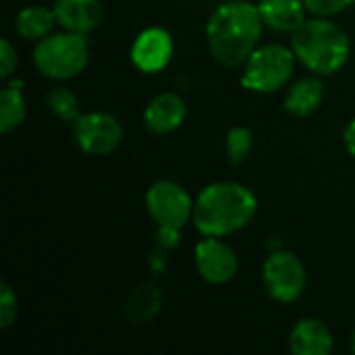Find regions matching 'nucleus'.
<instances>
[{"instance_id":"b1692460","label":"nucleus","mask_w":355,"mask_h":355,"mask_svg":"<svg viewBox=\"0 0 355 355\" xmlns=\"http://www.w3.org/2000/svg\"><path fill=\"white\" fill-rule=\"evenodd\" d=\"M179 243V231L175 229H158V245L162 250H173Z\"/></svg>"},{"instance_id":"7ed1b4c3","label":"nucleus","mask_w":355,"mask_h":355,"mask_svg":"<svg viewBox=\"0 0 355 355\" xmlns=\"http://www.w3.org/2000/svg\"><path fill=\"white\" fill-rule=\"evenodd\" d=\"M291 48L297 60L316 75H333L341 71L352 52L349 35L329 17L306 19L291 33Z\"/></svg>"},{"instance_id":"a878e982","label":"nucleus","mask_w":355,"mask_h":355,"mask_svg":"<svg viewBox=\"0 0 355 355\" xmlns=\"http://www.w3.org/2000/svg\"><path fill=\"white\" fill-rule=\"evenodd\" d=\"M352 352L355 354V331H354V335H352Z\"/></svg>"},{"instance_id":"6ab92c4d","label":"nucleus","mask_w":355,"mask_h":355,"mask_svg":"<svg viewBox=\"0 0 355 355\" xmlns=\"http://www.w3.org/2000/svg\"><path fill=\"white\" fill-rule=\"evenodd\" d=\"M46 106H48L50 112H54L58 119H62L67 123H75L81 116L79 100L67 87H54V89H50L48 96H46Z\"/></svg>"},{"instance_id":"0eeeda50","label":"nucleus","mask_w":355,"mask_h":355,"mask_svg":"<svg viewBox=\"0 0 355 355\" xmlns=\"http://www.w3.org/2000/svg\"><path fill=\"white\" fill-rule=\"evenodd\" d=\"M262 283L275 302L293 304L306 289V268L293 252L279 250L264 260Z\"/></svg>"},{"instance_id":"4be33fe9","label":"nucleus","mask_w":355,"mask_h":355,"mask_svg":"<svg viewBox=\"0 0 355 355\" xmlns=\"http://www.w3.org/2000/svg\"><path fill=\"white\" fill-rule=\"evenodd\" d=\"M304 4L314 17H335L354 6L355 0H304Z\"/></svg>"},{"instance_id":"4468645a","label":"nucleus","mask_w":355,"mask_h":355,"mask_svg":"<svg viewBox=\"0 0 355 355\" xmlns=\"http://www.w3.org/2000/svg\"><path fill=\"white\" fill-rule=\"evenodd\" d=\"M260 17L264 25L279 33H293L306 21L304 0H260Z\"/></svg>"},{"instance_id":"412c9836","label":"nucleus","mask_w":355,"mask_h":355,"mask_svg":"<svg viewBox=\"0 0 355 355\" xmlns=\"http://www.w3.org/2000/svg\"><path fill=\"white\" fill-rule=\"evenodd\" d=\"M19 316V302L8 283H0V329L6 331Z\"/></svg>"},{"instance_id":"393cba45","label":"nucleus","mask_w":355,"mask_h":355,"mask_svg":"<svg viewBox=\"0 0 355 355\" xmlns=\"http://www.w3.org/2000/svg\"><path fill=\"white\" fill-rule=\"evenodd\" d=\"M343 141H345V148L347 152L355 158V119L345 127V133H343Z\"/></svg>"},{"instance_id":"9d476101","label":"nucleus","mask_w":355,"mask_h":355,"mask_svg":"<svg viewBox=\"0 0 355 355\" xmlns=\"http://www.w3.org/2000/svg\"><path fill=\"white\" fill-rule=\"evenodd\" d=\"M171 56H173V37L162 27L144 29L131 46V60L144 73L162 71L171 62Z\"/></svg>"},{"instance_id":"dca6fc26","label":"nucleus","mask_w":355,"mask_h":355,"mask_svg":"<svg viewBox=\"0 0 355 355\" xmlns=\"http://www.w3.org/2000/svg\"><path fill=\"white\" fill-rule=\"evenodd\" d=\"M322 98H324L322 81L318 77H304L287 89L283 106L289 114L304 119V116L314 114L320 108Z\"/></svg>"},{"instance_id":"1a4fd4ad","label":"nucleus","mask_w":355,"mask_h":355,"mask_svg":"<svg viewBox=\"0 0 355 355\" xmlns=\"http://www.w3.org/2000/svg\"><path fill=\"white\" fill-rule=\"evenodd\" d=\"M193 260L200 277L212 285L229 283L239 268L235 250L229 243H225L220 237H204L196 245Z\"/></svg>"},{"instance_id":"f03ea898","label":"nucleus","mask_w":355,"mask_h":355,"mask_svg":"<svg viewBox=\"0 0 355 355\" xmlns=\"http://www.w3.org/2000/svg\"><path fill=\"white\" fill-rule=\"evenodd\" d=\"M258 210V200L241 183L218 181L193 200V225L204 237H227L248 227Z\"/></svg>"},{"instance_id":"f257e3e1","label":"nucleus","mask_w":355,"mask_h":355,"mask_svg":"<svg viewBox=\"0 0 355 355\" xmlns=\"http://www.w3.org/2000/svg\"><path fill=\"white\" fill-rule=\"evenodd\" d=\"M264 27L258 4L248 0L223 2L206 23L208 48L220 64L237 67L258 48Z\"/></svg>"},{"instance_id":"5701e85b","label":"nucleus","mask_w":355,"mask_h":355,"mask_svg":"<svg viewBox=\"0 0 355 355\" xmlns=\"http://www.w3.org/2000/svg\"><path fill=\"white\" fill-rule=\"evenodd\" d=\"M19 64L17 48L8 40H0V77L8 79Z\"/></svg>"},{"instance_id":"ddd939ff","label":"nucleus","mask_w":355,"mask_h":355,"mask_svg":"<svg viewBox=\"0 0 355 355\" xmlns=\"http://www.w3.org/2000/svg\"><path fill=\"white\" fill-rule=\"evenodd\" d=\"M333 333L322 320L304 318L289 335V349L293 355H329L333 352Z\"/></svg>"},{"instance_id":"6e6552de","label":"nucleus","mask_w":355,"mask_h":355,"mask_svg":"<svg viewBox=\"0 0 355 355\" xmlns=\"http://www.w3.org/2000/svg\"><path fill=\"white\" fill-rule=\"evenodd\" d=\"M73 139L85 154L106 156L123 141V127L108 112H85L73 123Z\"/></svg>"},{"instance_id":"20e7f679","label":"nucleus","mask_w":355,"mask_h":355,"mask_svg":"<svg viewBox=\"0 0 355 355\" xmlns=\"http://www.w3.org/2000/svg\"><path fill=\"white\" fill-rule=\"evenodd\" d=\"M87 60L89 46L85 33L64 29L62 33L42 37L33 48V64L48 79H73L79 73H83Z\"/></svg>"},{"instance_id":"423d86ee","label":"nucleus","mask_w":355,"mask_h":355,"mask_svg":"<svg viewBox=\"0 0 355 355\" xmlns=\"http://www.w3.org/2000/svg\"><path fill=\"white\" fill-rule=\"evenodd\" d=\"M146 208L158 229L181 231L193 216V200L175 181H156L146 191Z\"/></svg>"},{"instance_id":"f8f14e48","label":"nucleus","mask_w":355,"mask_h":355,"mask_svg":"<svg viewBox=\"0 0 355 355\" xmlns=\"http://www.w3.org/2000/svg\"><path fill=\"white\" fill-rule=\"evenodd\" d=\"M56 23L75 33H89L102 21L100 0H54Z\"/></svg>"},{"instance_id":"9b49d317","label":"nucleus","mask_w":355,"mask_h":355,"mask_svg":"<svg viewBox=\"0 0 355 355\" xmlns=\"http://www.w3.org/2000/svg\"><path fill=\"white\" fill-rule=\"evenodd\" d=\"M185 116H187L185 100L175 92H164L148 102L144 110V125L154 135H166L179 129Z\"/></svg>"},{"instance_id":"39448f33","label":"nucleus","mask_w":355,"mask_h":355,"mask_svg":"<svg viewBox=\"0 0 355 355\" xmlns=\"http://www.w3.org/2000/svg\"><path fill=\"white\" fill-rule=\"evenodd\" d=\"M295 52L283 44H266L256 48L245 60L241 85L258 94H275L287 85L295 71Z\"/></svg>"},{"instance_id":"aec40b11","label":"nucleus","mask_w":355,"mask_h":355,"mask_svg":"<svg viewBox=\"0 0 355 355\" xmlns=\"http://www.w3.org/2000/svg\"><path fill=\"white\" fill-rule=\"evenodd\" d=\"M252 150V131L248 127H233L227 133V141H225V152H227V160L229 164H241L248 154Z\"/></svg>"},{"instance_id":"2eb2a0df","label":"nucleus","mask_w":355,"mask_h":355,"mask_svg":"<svg viewBox=\"0 0 355 355\" xmlns=\"http://www.w3.org/2000/svg\"><path fill=\"white\" fill-rule=\"evenodd\" d=\"M162 289L156 281H146L129 291L125 302V316L131 324H148L162 310Z\"/></svg>"},{"instance_id":"a211bd4d","label":"nucleus","mask_w":355,"mask_h":355,"mask_svg":"<svg viewBox=\"0 0 355 355\" xmlns=\"http://www.w3.org/2000/svg\"><path fill=\"white\" fill-rule=\"evenodd\" d=\"M27 116V106L23 98V81L12 79L0 92V133H10L21 127Z\"/></svg>"},{"instance_id":"f3484780","label":"nucleus","mask_w":355,"mask_h":355,"mask_svg":"<svg viewBox=\"0 0 355 355\" xmlns=\"http://www.w3.org/2000/svg\"><path fill=\"white\" fill-rule=\"evenodd\" d=\"M56 25V15L54 8L44 6V4H31L25 6L17 12L15 17V31L29 42H40L42 37L50 35L52 27Z\"/></svg>"}]
</instances>
